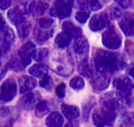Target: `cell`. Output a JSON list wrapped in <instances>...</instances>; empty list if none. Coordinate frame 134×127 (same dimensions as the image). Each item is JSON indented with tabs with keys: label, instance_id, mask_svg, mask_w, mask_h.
I'll list each match as a JSON object with an SVG mask.
<instances>
[{
	"label": "cell",
	"instance_id": "obj_22",
	"mask_svg": "<svg viewBox=\"0 0 134 127\" xmlns=\"http://www.w3.org/2000/svg\"><path fill=\"white\" fill-rule=\"evenodd\" d=\"M70 41H71L70 36H69L65 32H61L55 38V44L59 48H65V47H67L70 44Z\"/></svg>",
	"mask_w": 134,
	"mask_h": 127
},
{
	"label": "cell",
	"instance_id": "obj_37",
	"mask_svg": "<svg viewBox=\"0 0 134 127\" xmlns=\"http://www.w3.org/2000/svg\"><path fill=\"white\" fill-rule=\"evenodd\" d=\"M12 5V1H4V0H0V9L6 10Z\"/></svg>",
	"mask_w": 134,
	"mask_h": 127
},
{
	"label": "cell",
	"instance_id": "obj_13",
	"mask_svg": "<svg viewBox=\"0 0 134 127\" xmlns=\"http://www.w3.org/2000/svg\"><path fill=\"white\" fill-rule=\"evenodd\" d=\"M18 85H19V91L23 94L25 91L33 90L37 86V81L32 76L24 75L18 79Z\"/></svg>",
	"mask_w": 134,
	"mask_h": 127
},
{
	"label": "cell",
	"instance_id": "obj_11",
	"mask_svg": "<svg viewBox=\"0 0 134 127\" xmlns=\"http://www.w3.org/2000/svg\"><path fill=\"white\" fill-rule=\"evenodd\" d=\"M110 78L109 76L105 73L98 72L97 74H94L92 77V87L96 91H102L109 86Z\"/></svg>",
	"mask_w": 134,
	"mask_h": 127
},
{
	"label": "cell",
	"instance_id": "obj_32",
	"mask_svg": "<svg viewBox=\"0 0 134 127\" xmlns=\"http://www.w3.org/2000/svg\"><path fill=\"white\" fill-rule=\"evenodd\" d=\"M40 85L43 87V88H44V89H46V90H51L52 89V87H53V81H52V79H51V77L49 75H44L42 78V80H41V82H40Z\"/></svg>",
	"mask_w": 134,
	"mask_h": 127
},
{
	"label": "cell",
	"instance_id": "obj_4",
	"mask_svg": "<svg viewBox=\"0 0 134 127\" xmlns=\"http://www.w3.org/2000/svg\"><path fill=\"white\" fill-rule=\"evenodd\" d=\"M102 43L109 49H118L122 44V39L113 27L108 28L102 35Z\"/></svg>",
	"mask_w": 134,
	"mask_h": 127
},
{
	"label": "cell",
	"instance_id": "obj_21",
	"mask_svg": "<svg viewBox=\"0 0 134 127\" xmlns=\"http://www.w3.org/2000/svg\"><path fill=\"white\" fill-rule=\"evenodd\" d=\"M47 71H48V67L43 63H36L29 68V73L31 75L39 77V78H43V76L46 75Z\"/></svg>",
	"mask_w": 134,
	"mask_h": 127
},
{
	"label": "cell",
	"instance_id": "obj_26",
	"mask_svg": "<svg viewBox=\"0 0 134 127\" xmlns=\"http://www.w3.org/2000/svg\"><path fill=\"white\" fill-rule=\"evenodd\" d=\"M48 110H49V108H48V104H47V102L44 101V100L40 101L36 106V116L37 117L42 118V117H43L46 114H47Z\"/></svg>",
	"mask_w": 134,
	"mask_h": 127
},
{
	"label": "cell",
	"instance_id": "obj_31",
	"mask_svg": "<svg viewBox=\"0 0 134 127\" xmlns=\"http://www.w3.org/2000/svg\"><path fill=\"white\" fill-rule=\"evenodd\" d=\"M48 55V49L47 48H40L36 50L35 52V55H34V60L38 61V62H41V61H43L47 57Z\"/></svg>",
	"mask_w": 134,
	"mask_h": 127
},
{
	"label": "cell",
	"instance_id": "obj_29",
	"mask_svg": "<svg viewBox=\"0 0 134 127\" xmlns=\"http://www.w3.org/2000/svg\"><path fill=\"white\" fill-rule=\"evenodd\" d=\"M10 67H12L14 70H15V71L22 70L25 67L24 66H23L22 62L20 61V59H19V57H18V55L14 56V57L12 58V60L10 62Z\"/></svg>",
	"mask_w": 134,
	"mask_h": 127
},
{
	"label": "cell",
	"instance_id": "obj_30",
	"mask_svg": "<svg viewBox=\"0 0 134 127\" xmlns=\"http://www.w3.org/2000/svg\"><path fill=\"white\" fill-rule=\"evenodd\" d=\"M93 121H94V124L97 127L105 126V122L103 120V118H102L100 112L98 111V109H96L94 112L93 113Z\"/></svg>",
	"mask_w": 134,
	"mask_h": 127
},
{
	"label": "cell",
	"instance_id": "obj_42",
	"mask_svg": "<svg viewBox=\"0 0 134 127\" xmlns=\"http://www.w3.org/2000/svg\"><path fill=\"white\" fill-rule=\"evenodd\" d=\"M12 125H13V121L10 120V121H7L6 123L1 124V125H0V127H12Z\"/></svg>",
	"mask_w": 134,
	"mask_h": 127
},
{
	"label": "cell",
	"instance_id": "obj_10",
	"mask_svg": "<svg viewBox=\"0 0 134 127\" xmlns=\"http://www.w3.org/2000/svg\"><path fill=\"white\" fill-rule=\"evenodd\" d=\"M41 94L36 91H30L28 94H24L20 98L19 103L23 109L25 110H32L36 108L37 104L40 102Z\"/></svg>",
	"mask_w": 134,
	"mask_h": 127
},
{
	"label": "cell",
	"instance_id": "obj_17",
	"mask_svg": "<svg viewBox=\"0 0 134 127\" xmlns=\"http://www.w3.org/2000/svg\"><path fill=\"white\" fill-rule=\"evenodd\" d=\"M63 30L65 33H67L69 36H70V38L78 39L82 36V30L70 21H65L63 23Z\"/></svg>",
	"mask_w": 134,
	"mask_h": 127
},
{
	"label": "cell",
	"instance_id": "obj_25",
	"mask_svg": "<svg viewBox=\"0 0 134 127\" xmlns=\"http://www.w3.org/2000/svg\"><path fill=\"white\" fill-rule=\"evenodd\" d=\"M14 39H15V35H14V32L10 27L6 28L5 31L3 33V38H2V41L5 43V45L8 47V48H11L13 42H14Z\"/></svg>",
	"mask_w": 134,
	"mask_h": 127
},
{
	"label": "cell",
	"instance_id": "obj_36",
	"mask_svg": "<svg viewBox=\"0 0 134 127\" xmlns=\"http://www.w3.org/2000/svg\"><path fill=\"white\" fill-rule=\"evenodd\" d=\"M56 94L58 95L60 98H63L65 96V94H66V85L65 84H60L56 88Z\"/></svg>",
	"mask_w": 134,
	"mask_h": 127
},
{
	"label": "cell",
	"instance_id": "obj_16",
	"mask_svg": "<svg viewBox=\"0 0 134 127\" xmlns=\"http://www.w3.org/2000/svg\"><path fill=\"white\" fill-rule=\"evenodd\" d=\"M78 71L81 75L91 78L94 75V70H93V66H92L91 62L89 61L88 58H83L80 61L79 66H78Z\"/></svg>",
	"mask_w": 134,
	"mask_h": 127
},
{
	"label": "cell",
	"instance_id": "obj_41",
	"mask_svg": "<svg viewBox=\"0 0 134 127\" xmlns=\"http://www.w3.org/2000/svg\"><path fill=\"white\" fill-rule=\"evenodd\" d=\"M127 73L131 76V77H132V78L134 79V65H132L130 67H128Z\"/></svg>",
	"mask_w": 134,
	"mask_h": 127
},
{
	"label": "cell",
	"instance_id": "obj_23",
	"mask_svg": "<svg viewBox=\"0 0 134 127\" xmlns=\"http://www.w3.org/2000/svg\"><path fill=\"white\" fill-rule=\"evenodd\" d=\"M134 126V113H125L120 118L118 127H133Z\"/></svg>",
	"mask_w": 134,
	"mask_h": 127
},
{
	"label": "cell",
	"instance_id": "obj_12",
	"mask_svg": "<svg viewBox=\"0 0 134 127\" xmlns=\"http://www.w3.org/2000/svg\"><path fill=\"white\" fill-rule=\"evenodd\" d=\"M73 50L75 54L85 57L89 52V42L85 37H80L78 39H75L73 43Z\"/></svg>",
	"mask_w": 134,
	"mask_h": 127
},
{
	"label": "cell",
	"instance_id": "obj_20",
	"mask_svg": "<svg viewBox=\"0 0 134 127\" xmlns=\"http://www.w3.org/2000/svg\"><path fill=\"white\" fill-rule=\"evenodd\" d=\"M35 38L38 42H46L48 39H50L53 35V28L51 29H43L37 26L34 31Z\"/></svg>",
	"mask_w": 134,
	"mask_h": 127
},
{
	"label": "cell",
	"instance_id": "obj_39",
	"mask_svg": "<svg viewBox=\"0 0 134 127\" xmlns=\"http://www.w3.org/2000/svg\"><path fill=\"white\" fill-rule=\"evenodd\" d=\"M118 4L121 5V7H122V8L130 7V1H118Z\"/></svg>",
	"mask_w": 134,
	"mask_h": 127
},
{
	"label": "cell",
	"instance_id": "obj_27",
	"mask_svg": "<svg viewBox=\"0 0 134 127\" xmlns=\"http://www.w3.org/2000/svg\"><path fill=\"white\" fill-rule=\"evenodd\" d=\"M70 86L73 90L79 91V90H82L84 88L85 83H84V80H83L82 77H80V76H74L70 81Z\"/></svg>",
	"mask_w": 134,
	"mask_h": 127
},
{
	"label": "cell",
	"instance_id": "obj_19",
	"mask_svg": "<svg viewBox=\"0 0 134 127\" xmlns=\"http://www.w3.org/2000/svg\"><path fill=\"white\" fill-rule=\"evenodd\" d=\"M63 123H64V118L58 112L49 114L46 120V125L47 127H61Z\"/></svg>",
	"mask_w": 134,
	"mask_h": 127
},
{
	"label": "cell",
	"instance_id": "obj_40",
	"mask_svg": "<svg viewBox=\"0 0 134 127\" xmlns=\"http://www.w3.org/2000/svg\"><path fill=\"white\" fill-rule=\"evenodd\" d=\"M0 114H1L2 117H6L9 114V109L6 108V107H4V108H2V109L0 110Z\"/></svg>",
	"mask_w": 134,
	"mask_h": 127
},
{
	"label": "cell",
	"instance_id": "obj_2",
	"mask_svg": "<svg viewBox=\"0 0 134 127\" xmlns=\"http://www.w3.org/2000/svg\"><path fill=\"white\" fill-rule=\"evenodd\" d=\"M122 105L124 97L119 93H108L100 97V107L111 112L118 114L122 110Z\"/></svg>",
	"mask_w": 134,
	"mask_h": 127
},
{
	"label": "cell",
	"instance_id": "obj_1",
	"mask_svg": "<svg viewBox=\"0 0 134 127\" xmlns=\"http://www.w3.org/2000/svg\"><path fill=\"white\" fill-rule=\"evenodd\" d=\"M94 67L100 73H113L125 67V61L121 55L114 52L98 50L94 58Z\"/></svg>",
	"mask_w": 134,
	"mask_h": 127
},
{
	"label": "cell",
	"instance_id": "obj_18",
	"mask_svg": "<svg viewBox=\"0 0 134 127\" xmlns=\"http://www.w3.org/2000/svg\"><path fill=\"white\" fill-rule=\"evenodd\" d=\"M7 15H8V18L10 19V21L15 25H18L19 23H21L24 20H26L23 12L19 8H18V7L11 9Z\"/></svg>",
	"mask_w": 134,
	"mask_h": 127
},
{
	"label": "cell",
	"instance_id": "obj_33",
	"mask_svg": "<svg viewBox=\"0 0 134 127\" xmlns=\"http://www.w3.org/2000/svg\"><path fill=\"white\" fill-rule=\"evenodd\" d=\"M89 16H90V14H89L88 11H85V10H82V11L77 12L75 15L76 20L79 21L80 23H85L86 21L88 20Z\"/></svg>",
	"mask_w": 134,
	"mask_h": 127
},
{
	"label": "cell",
	"instance_id": "obj_44",
	"mask_svg": "<svg viewBox=\"0 0 134 127\" xmlns=\"http://www.w3.org/2000/svg\"><path fill=\"white\" fill-rule=\"evenodd\" d=\"M0 68H1V62H0Z\"/></svg>",
	"mask_w": 134,
	"mask_h": 127
},
{
	"label": "cell",
	"instance_id": "obj_34",
	"mask_svg": "<svg viewBox=\"0 0 134 127\" xmlns=\"http://www.w3.org/2000/svg\"><path fill=\"white\" fill-rule=\"evenodd\" d=\"M122 15V11L118 6H114L110 9V16L112 19H116Z\"/></svg>",
	"mask_w": 134,
	"mask_h": 127
},
{
	"label": "cell",
	"instance_id": "obj_35",
	"mask_svg": "<svg viewBox=\"0 0 134 127\" xmlns=\"http://www.w3.org/2000/svg\"><path fill=\"white\" fill-rule=\"evenodd\" d=\"M89 4V7H90V9L92 11H98V10H100L102 8V5L99 1H89L88 2Z\"/></svg>",
	"mask_w": 134,
	"mask_h": 127
},
{
	"label": "cell",
	"instance_id": "obj_9",
	"mask_svg": "<svg viewBox=\"0 0 134 127\" xmlns=\"http://www.w3.org/2000/svg\"><path fill=\"white\" fill-rule=\"evenodd\" d=\"M108 15L105 13H101V14H96L92 16L89 22V27L92 31L94 32H98L106 27L108 25Z\"/></svg>",
	"mask_w": 134,
	"mask_h": 127
},
{
	"label": "cell",
	"instance_id": "obj_24",
	"mask_svg": "<svg viewBox=\"0 0 134 127\" xmlns=\"http://www.w3.org/2000/svg\"><path fill=\"white\" fill-rule=\"evenodd\" d=\"M18 27V33L20 38H26L29 35L31 30V24L27 20H24L23 22L16 25Z\"/></svg>",
	"mask_w": 134,
	"mask_h": 127
},
{
	"label": "cell",
	"instance_id": "obj_3",
	"mask_svg": "<svg viewBox=\"0 0 134 127\" xmlns=\"http://www.w3.org/2000/svg\"><path fill=\"white\" fill-rule=\"evenodd\" d=\"M113 86L122 97L131 94L134 90V83L128 76L122 75L116 77L113 81Z\"/></svg>",
	"mask_w": 134,
	"mask_h": 127
},
{
	"label": "cell",
	"instance_id": "obj_14",
	"mask_svg": "<svg viewBox=\"0 0 134 127\" xmlns=\"http://www.w3.org/2000/svg\"><path fill=\"white\" fill-rule=\"evenodd\" d=\"M48 8L47 3L43 1H33L28 6V12L33 15H43Z\"/></svg>",
	"mask_w": 134,
	"mask_h": 127
},
{
	"label": "cell",
	"instance_id": "obj_15",
	"mask_svg": "<svg viewBox=\"0 0 134 127\" xmlns=\"http://www.w3.org/2000/svg\"><path fill=\"white\" fill-rule=\"evenodd\" d=\"M61 111L63 113V115L65 116V118H67L68 119H70V120L75 119L80 116V110L76 106L62 104Z\"/></svg>",
	"mask_w": 134,
	"mask_h": 127
},
{
	"label": "cell",
	"instance_id": "obj_38",
	"mask_svg": "<svg viewBox=\"0 0 134 127\" xmlns=\"http://www.w3.org/2000/svg\"><path fill=\"white\" fill-rule=\"evenodd\" d=\"M65 127H79V122H78L77 120L69 121V122L66 124V126Z\"/></svg>",
	"mask_w": 134,
	"mask_h": 127
},
{
	"label": "cell",
	"instance_id": "obj_28",
	"mask_svg": "<svg viewBox=\"0 0 134 127\" xmlns=\"http://www.w3.org/2000/svg\"><path fill=\"white\" fill-rule=\"evenodd\" d=\"M54 25V20L48 18H43L38 20V27L43 28V29H51Z\"/></svg>",
	"mask_w": 134,
	"mask_h": 127
},
{
	"label": "cell",
	"instance_id": "obj_43",
	"mask_svg": "<svg viewBox=\"0 0 134 127\" xmlns=\"http://www.w3.org/2000/svg\"><path fill=\"white\" fill-rule=\"evenodd\" d=\"M5 26V22H4V19L2 18V15H0V30H2Z\"/></svg>",
	"mask_w": 134,
	"mask_h": 127
},
{
	"label": "cell",
	"instance_id": "obj_5",
	"mask_svg": "<svg viewBox=\"0 0 134 127\" xmlns=\"http://www.w3.org/2000/svg\"><path fill=\"white\" fill-rule=\"evenodd\" d=\"M16 84L13 79H8L2 83L1 88H0V100L9 102L15 98L16 94Z\"/></svg>",
	"mask_w": 134,
	"mask_h": 127
},
{
	"label": "cell",
	"instance_id": "obj_6",
	"mask_svg": "<svg viewBox=\"0 0 134 127\" xmlns=\"http://www.w3.org/2000/svg\"><path fill=\"white\" fill-rule=\"evenodd\" d=\"M71 1H56L54 6L50 10V15L58 16L59 18H66L70 15L71 13Z\"/></svg>",
	"mask_w": 134,
	"mask_h": 127
},
{
	"label": "cell",
	"instance_id": "obj_8",
	"mask_svg": "<svg viewBox=\"0 0 134 127\" xmlns=\"http://www.w3.org/2000/svg\"><path fill=\"white\" fill-rule=\"evenodd\" d=\"M119 26L126 37L134 36V14L126 13L119 21Z\"/></svg>",
	"mask_w": 134,
	"mask_h": 127
},
{
	"label": "cell",
	"instance_id": "obj_7",
	"mask_svg": "<svg viewBox=\"0 0 134 127\" xmlns=\"http://www.w3.org/2000/svg\"><path fill=\"white\" fill-rule=\"evenodd\" d=\"M35 52H36V46L32 42H27L19 48L18 55L24 67L31 63V59L34 57Z\"/></svg>",
	"mask_w": 134,
	"mask_h": 127
}]
</instances>
